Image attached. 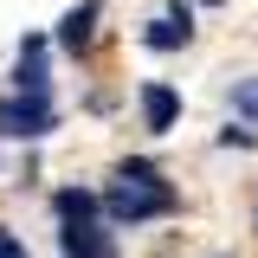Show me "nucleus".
I'll use <instances>...</instances> for the list:
<instances>
[{
  "label": "nucleus",
  "mask_w": 258,
  "mask_h": 258,
  "mask_svg": "<svg viewBox=\"0 0 258 258\" xmlns=\"http://www.w3.org/2000/svg\"><path fill=\"white\" fill-rule=\"evenodd\" d=\"M174 116H181V91H174V84H142V123L155 129V136H168V129H174Z\"/></svg>",
  "instance_id": "20e7f679"
},
{
  "label": "nucleus",
  "mask_w": 258,
  "mask_h": 258,
  "mask_svg": "<svg viewBox=\"0 0 258 258\" xmlns=\"http://www.w3.org/2000/svg\"><path fill=\"white\" fill-rule=\"evenodd\" d=\"M142 39H149V52H181V45L194 39V20H187V7H168L161 20H149V32H142Z\"/></svg>",
  "instance_id": "39448f33"
},
{
  "label": "nucleus",
  "mask_w": 258,
  "mask_h": 258,
  "mask_svg": "<svg viewBox=\"0 0 258 258\" xmlns=\"http://www.w3.org/2000/svg\"><path fill=\"white\" fill-rule=\"evenodd\" d=\"M220 142H226V149H252L258 136H252V129H245V123H239V129H220Z\"/></svg>",
  "instance_id": "9d476101"
},
{
  "label": "nucleus",
  "mask_w": 258,
  "mask_h": 258,
  "mask_svg": "<svg viewBox=\"0 0 258 258\" xmlns=\"http://www.w3.org/2000/svg\"><path fill=\"white\" fill-rule=\"evenodd\" d=\"M52 103L45 97H0V136H13V142H39V136H52Z\"/></svg>",
  "instance_id": "f03ea898"
},
{
  "label": "nucleus",
  "mask_w": 258,
  "mask_h": 258,
  "mask_svg": "<svg viewBox=\"0 0 258 258\" xmlns=\"http://www.w3.org/2000/svg\"><path fill=\"white\" fill-rule=\"evenodd\" d=\"M52 207H58V220H64V226H84V220H97V207H103V194H84V187H64L58 200H52Z\"/></svg>",
  "instance_id": "6e6552de"
},
{
  "label": "nucleus",
  "mask_w": 258,
  "mask_h": 258,
  "mask_svg": "<svg viewBox=\"0 0 258 258\" xmlns=\"http://www.w3.org/2000/svg\"><path fill=\"white\" fill-rule=\"evenodd\" d=\"M58 252H64V258H116V232L97 226V220L64 226V232H58Z\"/></svg>",
  "instance_id": "7ed1b4c3"
},
{
  "label": "nucleus",
  "mask_w": 258,
  "mask_h": 258,
  "mask_svg": "<svg viewBox=\"0 0 258 258\" xmlns=\"http://www.w3.org/2000/svg\"><path fill=\"white\" fill-rule=\"evenodd\" d=\"M13 84H20V97H45V84H52V71H45V39H26V45H20Z\"/></svg>",
  "instance_id": "423d86ee"
},
{
  "label": "nucleus",
  "mask_w": 258,
  "mask_h": 258,
  "mask_svg": "<svg viewBox=\"0 0 258 258\" xmlns=\"http://www.w3.org/2000/svg\"><path fill=\"white\" fill-rule=\"evenodd\" d=\"M0 258H26V245H20L13 232H0Z\"/></svg>",
  "instance_id": "9b49d317"
},
{
  "label": "nucleus",
  "mask_w": 258,
  "mask_h": 258,
  "mask_svg": "<svg viewBox=\"0 0 258 258\" xmlns=\"http://www.w3.org/2000/svg\"><path fill=\"white\" fill-rule=\"evenodd\" d=\"M181 207V194L161 181L149 161H123L116 168V181L103 187V213L116 226H142V220H161V213H174Z\"/></svg>",
  "instance_id": "f257e3e1"
},
{
  "label": "nucleus",
  "mask_w": 258,
  "mask_h": 258,
  "mask_svg": "<svg viewBox=\"0 0 258 258\" xmlns=\"http://www.w3.org/2000/svg\"><path fill=\"white\" fill-rule=\"evenodd\" d=\"M232 110H239L245 123H258V78H239V84H232Z\"/></svg>",
  "instance_id": "1a4fd4ad"
},
{
  "label": "nucleus",
  "mask_w": 258,
  "mask_h": 258,
  "mask_svg": "<svg viewBox=\"0 0 258 258\" xmlns=\"http://www.w3.org/2000/svg\"><path fill=\"white\" fill-rule=\"evenodd\" d=\"M97 13H103V0H78V7L58 20V45L84 52V45H91V32H97Z\"/></svg>",
  "instance_id": "0eeeda50"
}]
</instances>
